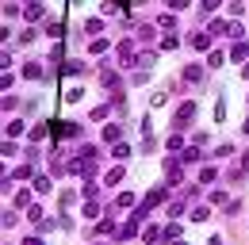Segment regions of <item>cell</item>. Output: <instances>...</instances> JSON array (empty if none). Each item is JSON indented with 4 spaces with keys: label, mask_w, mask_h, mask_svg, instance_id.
<instances>
[{
    "label": "cell",
    "mask_w": 249,
    "mask_h": 245,
    "mask_svg": "<svg viewBox=\"0 0 249 245\" xmlns=\"http://www.w3.org/2000/svg\"><path fill=\"white\" fill-rule=\"evenodd\" d=\"M207 31H211V35H222V38H238V35H242V27H238L234 19H215Z\"/></svg>",
    "instance_id": "cell-1"
},
{
    "label": "cell",
    "mask_w": 249,
    "mask_h": 245,
    "mask_svg": "<svg viewBox=\"0 0 249 245\" xmlns=\"http://www.w3.org/2000/svg\"><path fill=\"white\" fill-rule=\"evenodd\" d=\"M115 54H119V65H126V69L134 65V58H138V54H134V42H130V38H126V42H119V46H115Z\"/></svg>",
    "instance_id": "cell-2"
},
{
    "label": "cell",
    "mask_w": 249,
    "mask_h": 245,
    "mask_svg": "<svg viewBox=\"0 0 249 245\" xmlns=\"http://www.w3.org/2000/svg\"><path fill=\"white\" fill-rule=\"evenodd\" d=\"M188 119H196V104H180V107H177V122H173V126H177V130H184Z\"/></svg>",
    "instance_id": "cell-3"
},
{
    "label": "cell",
    "mask_w": 249,
    "mask_h": 245,
    "mask_svg": "<svg viewBox=\"0 0 249 245\" xmlns=\"http://www.w3.org/2000/svg\"><path fill=\"white\" fill-rule=\"evenodd\" d=\"M165 199H169V188H154V192L146 195V203H142V207H146V211H154L157 203H165Z\"/></svg>",
    "instance_id": "cell-4"
},
{
    "label": "cell",
    "mask_w": 249,
    "mask_h": 245,
    "mask_svg": "<svg viewBox=\"0 0 249 245\" xmlns=\"http://www.w3.org/2000/svg\"><path fill=\"white\" fill-rule=\"evenodd\" d=\"M134 65H138V69H154V65H157V54H154V50H142V54L134 58Z\"/></svg>",
    "instance_id": "cell-5"
},
{
    "label": "cell",
    "mask_w": 249,
    "mask_h": 245,
    "mask_svg": "<svg viewBox=\"0 0 249 245\" xmlns=\"http://www.w3.org/2000/svg\"><path fill=\"white\" fill-rule=\"evenodd\" d=\"M138 222H142V218H138V214H130V222H126L123 230H119V238H123V242H130V238L138 234Z\"/></svg>",
    "instance_id": "cell-6"
},
{
    "label": "cell",
    "mask_w": 249,
    "mask_h": 245,
    "mask_svg": "<svg viewBox=\"0 0 249 245\" xmlns=\"http://www.w3.org/2000/svg\"><path fill=\"white\" fill-rule=\"evenodd\" d=\"M119 138H123V126L119 122H107L104 126V142H119Z\"/></svg>",
    "instance_id": "cell-7"
},
{
    "label": "cell",
    "mask_w": 249,
    "mask_h": 245,
    "mask_svg": "<svg viewBox=\"0 0 249 245\" xmlns=\"http://www.w3.org/2000/svg\"><path fill=\"white\" fill-rule=\"evenodd\" d=\"M23 77H27V81H38V77H42V61H27V65H23Z\"/></svg>",
    "instance_id": "cell-8"
},
{
    "label": "cell",
    "mask_w": 249,
    "mask_h": 245,
    "mask_svg": "<svg viewBox=\"0 0 249 245\" xmlns=\"http://www.w3.org/2000/svg\"><path fill=\"white\" fill-rule=\"evenodd\" d=\"M100 85H107V88H119V77H115V69H100Z\"/></svg>",
    "instance_id": "cell-9"
},
{
    "label": "cell",
    "mask_w": 249,
    "mask_h": 245,
    "mask_svg": "<svg viewBox=\"0 0 249 245\" xmlns=\"http://www.w3.org/2000/svg\"><path fill=\"white\" fill-rule=\"evenodd\" d=\"M188 42H192V50H207L211 46V35H192Z\"/></svg>",
    "instance_id": "cell-10"
},
{
    "label": "cell",
    "mask_w": 249,
    "mask_h": 245,
    "mask_svg": "<svg viewBox=\"0 0 249 245\" xmlns=\"http://www.w3.org/2000/svg\"><path fill=\"white\" fill-rule=\"evenodd\" d=\"M31 192L46 195V192H50V180H46V176H35V180H31Z\"/></svg>",
    "instance_id": "cell-11"
},
{
    "label": "cell",
    "mask_w": 249,
    "mask_h": 245,
    "mask_svg": "<svg viewBox=\"0 0 249 245\" xmlns=\"http://www.w3.org/2000/svg\"><path fill=\"white\" fill-rule=\"evenodd\" d=\"M222 61H226L222 50H211V54H207V65H211V69H222Z\"/></svg>",
    "instance_id": "cell-12"
},
{
    "label": "cell",
    "mask_w": 249,
    "mask_h": 245,
    "mask_svg": "<svg viewBox=\"0 0 249 245\" xmlns=\"http://www.w3.org/2000/svg\"><path fill=\"white\" fill-rule=\"evenodd\" d=\"M123 176H126V173L119 169V165H115V169H107V176H104V184H119Z\"/></svg>",
    "instance_id": "cell-13"
},
{
    "label": "cell",
    "mask_w": 249,
    "mask_h": 245,
    "mask_svg": "<svg viewBox=\"0 0 249 245\" xmlns=\"http://www.w3.org/2000/svg\"><path fill=\"white\" fill-rule=\"evenodd\" d=\"M165 150H169V153L184 150V138H180V134H173V138H169V142H165Z\"/></svg>",
    "instance_id": "cell-14"
},
{
    "label": "cell",
    "mask_w": 249,
    "mask_h": 245,
    "mask_svg": "<svg viewBox=\"0 0 249 245\" xmlns=\"http://www.w3.org/2000/svg\"><path fill=\"white\" fill-rule=\"evenodd\" d=\"M184 81H203V69H199V65H188V69H184Z\"/></svg>",
    "instance_id": "cell-15"
},
{
    "label": "cell",
    "mask_w": 249,
    "mask_h": 245,
    "mask_svg": "<svg viewBox=\"0 0 249 245\" xmlns=\"http://www.w3.org/2000/svg\"><path fill=\"white\" fill-rule=\"evenodd\" d=\"M142 238H146V242L154 245L157 238H165V234H161V226H146V234H142Z\"/></svg>",
    "instance_id": "cell-16"
},
{
    "label": "cell",
    "mask_w": 249,
    "mask_h": 245,
    "mask_svg": "<svg viewBox=\"0 0 249 245\" xmlns=\"http://www.w3.org/2000/svg\"><path fill=\"white\" fill-rule=\"evenodd\" d=\"M96 234H115V222H111V218H100V226H96Z\"/></svg>",
    "instance_id": "cell-17"
},
{
    "label": "cell",
    "mask_w": 249,
    "mask_h": 245,
    "mask_svg": "<svg viewBox=\"0 0 249 245\" xmlns=\"http://www.w3.org/2000/svg\"><path fill=\"white\" fill-rule=\"evenodd\" d=\"M12 176H16V180H35V173H31V169H27V165H19V169H16Z\"/></svg>",
    "instance_id": "cell-18"
},
{
    "label": "cell",
    "mask_w": 249,
    "mask_h": 245,
    "mask_svg": "<svg viewBox=\"0 0 249 245\" xmlns=\"http://www.w3.org/2000/svg\"><path fill=\"white\" fill-rule=\"evenodd\" d=\"M81 69H85L81 61H62V73H65V77H69V73H81Z\"/></svg>",
    "instance_id": "cell-19"
},
{
    "label": "cell",
    "mask_w": 249,
    "mask_h": 245,
    "mask_svg": "<svg viewBox=\"0 0 249 245\" xmlns=\"http://www.w3.org/2000/svg\"><path fill=\"white\" fill-rule=\"evenodd\" d=\"M89 50H92V54H104V50H107V38H104V35L92 38V46H89Z\"/></svg>",
    "instance_id": "cell-20"
},
{
    "label": "cell",
    "mask_w": 249,
    "mask_h": 245,
    "mask_svg": "<svg viewBox=\"0 0 249 245\" xmlns=\"http://www.w3.org/2000/svg\"><path fill=\"white\" fill-rule=\"evenodd\" d=\"M58 203H62L65 211H69V207H73V203H77V195H73V192H62V195H58Z\"/></svg>",
    "instance_id": "cell-21"
},
{
    "label": "cell",
    "mask_w": 249,
    "mask_h": 245,
    "mask_svg": "<svg viewBox=\"0 0 249 245\" xmlns=\"http://www.w3.org/2000/svg\"><path fill=\"white\" fill-rule=\"evenodd\" d=\"M180 161H192V165H196V161H199V150H196V146H188V150L180 153Z\"/></svg>",
    "instance_id": "cell-22"
},
{
    "label": "cell",
    "mask_w": 249,
    "mask_h": 245,
    "mask_svg": "<svg viewBox=\"0 0 249 245\" xmlns=\"http://www.w3.org/2000/svg\"><path fill=\"white\" fill-rule=\"evenodd\" d=\"M85 31H89V35H100V31H104V19H89V23H85Z\"/></svg>",
    "instance_id": "cell-23"
},
{
    "label": "cell",
    "mask_w": 249,
    "mask_h": 245,
    "mask_svg": "<svg viewBox=\"0 0 249 245\" xmlns=\"http://www.w3.org/2000/svg\"><path fill=\"white\" fill-rule=\"evenodd\" d=\"M115 157H119V161H126V157H130V146H126V142H115Z\"/></svg>",
    "instance_id": "cell-24"
},
{
    "label": "cell",
    "mask_w": 249,
    "mask_h": 245,
    "mask_svg": "<svg viewBox=\"0 0 249 245\" xmlns=\"http://www.w3.org/2000/svg\"><path fill=\"white\" fill-rule=\"evenodd\" d=\"M246 54H249V42H238V46L230 50V58H246Z\"/></svg>",
    "instance_id": "cell-25"
},
{
    "label": "cell",
    "mask_w": 249,
    "mask_h": 245,
    "mask_svg": "<svg viewBox=\"0 0 249 245\" xmlns=\"http://www.w3.org/2000/svg\"><path fill=\"white\" fill-rule=\"evenodd\" d=\"M115 203H119V207H130V203H134V192H119V199H115Z\"/></svg>",
    "instance_id": "cell-26"
},
{
    "label": "cell",
    "mask_w": 249,
    "mask_h": 245,
    "mask_svg": "<svg viewBox=\"0 0 249 245\" xmlns=\"http://www.w3.org/2000/svg\"><path fill=\"white\" fill-rule=\"evenodd\" d=\"M27 19H31V23H35V19H42V4H31V8H27Z\"/></svg>",
    "instance_id": "cell-27"
},
{
    "label": "cell",
    "mask_w": 249,
    "mask_h": 245,
    "mask_svg": "<svg viewBox=\"0 0 249 245\" xmlns=\"http://www.w3.org/2000/svg\"><path fill=\"white\" fill-rule=\"evenodd\" d=\"M100 119H107V104H100V107H92V122H100Z\"/></svg>",
    "instance_id": "cell-28"
},
{
    "label": "cell",
    "mask_w": 249,
    "mask_h": 245,
    "mask_svg": "<svg viewBox=\"0 0 249 245\" xmlns=\"http://www.w3.org/2000/svg\"><path fill=\"white\" fill-rule=\"evenodd\" d=\"M31 203V192H16V207H27Z\"/></svg>",
    "instance_id": "cell-29"
},
{
    "label": "cell",
    "mask_w": 249,
    "mask_h": 245,
    "mask_svg": "<svg viewBox=\"0 0 249 245\" xmlns=\"http://www.w3.org/2000/svg\"><path fill=\"white\" fill-rule=\"evenodd\" d=\"M165 238L173 242V238H180V222H173V226H165Z\"/></svg>",
    "instance_id": "cell-30"
},
{
    "label": "cell",
    "mask_w": 249,
    "mask_h": 245,
    "mask_svg": "<svg viewBox=\"0 0 249 245\" xmlns=\"http://www.w3.org/2000/svg\"><path fill=\"white\" fill-rule=\"evenodd\" d=\"M0 222H4V230H12V226H16V211H4V218H0Z\"/></svg>",
    "instance_id": "cell-31"
},
{
    "label": "cell",
    "mask_w": 249,
    "mask_h": 245,
    "mask_svg": "<svg viewBox=\"0 0 249 245\" xmlns=\"http://www.w3.org/2000/svg\"><path fill=\"white\" fill-rule=\"evenodd\" d=\"M100 195V184H85V199H96Z\"/></svg>",
    "instance_id": "cell-32"
},
{
    "label": "cell",
    "mask_w": 249,
    "mask_h": 245,
    "mask_svg": "<svg viewBox=\"0 0 249 245\" xmlns=\"http://www.w3.org/2000/svg\"><path fill=\"white\" fill-rule=\"evenodd\" d=\"M154 35H157V31L150 27V23H142V27H138V38H154Z\"/></svg>",
    "instance_id": "cell-33"
},
{
    "label": "cell",
    "mask_w": 249,
    "mask_h": 245,
    "mask_svg": "<svg viewBox=\"0 0 249 245\" xmlns=\"http://www.w3.org/2000/svg\"><path fill=\"white\" fill-rule=\"evenodd\" d=\"M192 218H196V222H203V218H211V211H207V207H196V211H192Z\"/></svg>",
    "instance_id": "cell-34"
},
{
    "label": "cell",
    "mask_w": 249,
    "mask_h": 245,
    "mask_svg": "<svg viewBox=\"0 0 249 245\" xmlns=\"http://www.w3.org/2000/svg\"><path fill=\"white\" fill-rule=\"evenodd\" d=\"M230 153H234V146H230V142H222V146L215 150V157H230Z\"/></svg>",
    "instance_id": "cell-35"
},
{
    "label": "cell",
    "mask_w": 249,
    "mask_h": 245,
    "mask_svg": "<svg viewBox=\"0 0 249 245\" xmlns=\"http://www.w3.org/2000/svg\"><path fill=\"white\" fill-rule=\"evenodd\" d=\"M165 4H169V8H173V12H180V8H188V4H192V0H165Z\"/></svg>",
    "instance_id": "cell-36"
},
{
    "label": "cell",
    "mask_w": 249,
    "mask_h": 245,
    "mask_svg": "<svg viewBox=\"0 0 249 245\" xmlns=\"http://www.w3.org/2000/svg\"><path fill=\"white\" fill-rule=\"evenodd\" d=\"M218 4H222V0H203V12H215Z\"/></svg>",
    "instance_id": "cell-37"
},
{
    "label": "cell",
    "mask_w": 249,
    "mask_h": 245,
    "mask_svg": "<svg viewBox=\"0 0 249 245\" xmlns=\"http://www.w3.org/2000/svg\"><path fill=\"white\" fill-rule=\"evenodd\" d=\"M23 245H46V242H42V238H27Z\"/></svg>",
    "instance_id": "cell-38"
},
{
    "label": "cell",
    "mask_w": 249,
    "mask_h": 245,
    "mask_svg": "<svg viewBox=\"0 0 249 245\" xmlns=\"http://www.w3.org/2000/svg\"><path fill=\"white\" fill-rule=\"evenodd\" d=\"M207 245H226V242H222V238H218V234H215V238H211V242H207Z\"/></svg>",
    "instance_id": "cell-39"
},
{
    "label": "cell",
    "mask_w": 249,
    "mask_h": 245,
    "mask_svg": "<svg viewBox=\"0 0 249 245\" xmlns=\"http://www.w3.org/2000/svg\"><path fill=\"white\" fill-rule=\"evenodd\" d=\"M242 77H246V81H249V61H246V65H242Z\"/></svg>",
    "instance_id": "cell-40"
},
{
    "label": "cell",
    "mask_w": 249,
    "mask_h": 245,
    "mask_svg": "<svg viewBox=\"0 0 249 245\" xmlns=\"http://www.w3.org/2000/svg\"><path fill=\"white\" fill-rule=\"evenodd\" d=\"M169 245H188V242H180V238H173V242H169Z\"/></svg>",
    "instance_id": "cell-41"
},
{
    "label": "cell",
    "mask_w": 249,
    "mask_h": 245,
    "mask_svg": "<svg viewBox=\"0 0 249 245\" xmlns=\"http://www.w3.org/2000/svg\"><path fill=\"white\" fill-rule=\"evenodd\" d=\"M242 165H246V169H249V153H246V157H242Z\"/></svg>",
    "instance_id": "cell-42"
}]
</instances>
